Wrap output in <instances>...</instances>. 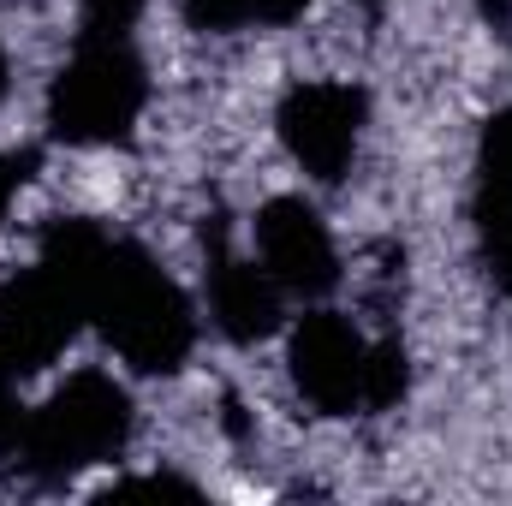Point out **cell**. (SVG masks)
Instances as JSON below:
<instances>
[{
    "label": "cell",
    "instance_id": "2e32d148",
    "mask_svg": "<svg viewBox=\"0 0 512 506\" xmlns=\"http://www.w3.org/2000/svg\"><path fill=\"white\" fill-rule=\"evenodd\" d=\"M24 179H30V155H0V221H6V203Z\"/></svg>",
    "mask_w": 512,
    "mask_h": 506
},
{
    "label": "cell",
    "instance_id": "9c48e42d",
    "mask_svg": "<svg viewBox=\"0 0 512 506\" xmlns=\"http://www.w3.org/2000/svg\"><path fill=\"white\" fill-rule=\"evenodd\" d=\"M310 0H185V18L197 30H239V24H286Z\"/></svg>",
    "mask_w": 512,
    "mask_h": 506
},
{
    "label": "cell",
    "instance_id": "4fadbf2b",
    "mask_svg": "<svg viewBox=\"0 0 512 506\" xmlns=\"http://www.w3.org/2000/svg\"><path fill=\"white\" fill-rule=\"evenodd\" d=\"M12 364H6V352H0V459L6 453H18L24 447V429H30V411L18 405V387H12Z\"/></svg>",
    "mask_w": 512,
    "mask_h": 506
},
{
    "label": "cell",
    "instance_id": "3957f363",
    "mask_svg": "<svg viewBox=\"0 0 512 506\" xmlns=\"http://www.w3.org/2000/svg\"><path fill=\"white\" fill-rule=\"evenodd\" d=\"M143 96H149V78L126 36L84 30L78 54L60 66L48 90V126L60 143H120L143 114Z\"/></svg>",
    "mask_w": 512,
    "mask_h": 506
},
{
    "label": "cell",
    "instance_id": "ac0fdd59",
    "mask_svg": "<svg viewBox=\"0 0 512 506\" xmlns=\"http://www.w3.org/2000/svg\"><path fill=\"white\" fill-rule=\"evenodd\" d=\"M0 96H6V54H0Z\"/></svg>",
    "mask_w": 512,
    "mask_h": 506
},
{
    "label": "cell",
    "instance_id": "8fae6325",
    "mask_svg": "<svg viewBox=\"0 0 512 506\" xmlns=\"http://www.w3.org/2000/svg\"><path fill=\"white\" fill-rule=\"evenodd\" d=\"M405 346L399 340H382V346H370V358H364V411H387V405H399L405 399Z\"/></svg>",
    "mask_w": 512,
    "mask_h": 506
},
{
    "label": "cell",
    "instance_id": "8992f818",
    "mask_svg": "<svg viewBox=\"0 0 512 506\" xmlns=\"http://www.w3.org/2000/svg\"><path fill=\"white\" fill-rule=\"evenodd\" d=\"M364 358L370 346L358 340V328L334 310H310L292 340H286V364L292 387L322 411V417H352L364 405Z\"/></svg>",
    "mask_w": 512,
    "mask_h": 506
},
{
    "label": "cell",
    "instance_id": "5b68a950",
    "mask_svg": "<svg viewBox=\"0 0 512 506\" xmlns=\"http://www.w3.org/2000/svg\"><path fill=\"white\" fill-rule=\"evenodd\" d=\"M358 131H364V96L352 84H298L280 102L286 155L322 185L346 179V167L358 155Z\"/></svg>",
    "mask_w": 512,
    "mask_h": 506
},
{
    "label": "cell",
    "instance_id": "ba28073f",
    "mask_svg": "<svg viewBox=\"0 0 512 506\" xmlns=\"http://www.w3.org/2000/svg\"><path fill=\"white\" fill-rule=\"evenodd\" d=\"M209 310L215 328L239 346H256L280 328V286L268 268H256L245 256L227 251L221 233H209Z\"/></svg>",
    "mask_w": 512,
    "mask_h": 506
},
{
    "label": "cell",
    "instance_id": "7c38bea8",
    "mask_svg": "<svg viewBox=\"0 0 512 506\" xmlns=\"http://www.w3.org/2000/svg\"><path fill=\"white\" fill-rule=\"evenodd\" d=\"M477 221H483L489 268H495V280L507 286V298H512V209H501V203H477Z\"/></svg>",
    "mask_w": 512,
    "mask_h": 506
},
{
    "label": "cell",
    "instance_id": "30bf717a",
    "mask_svg": "<svg viewBox=\"0 0 512 506\" xmlns=\"http://www.w3.org/2000/svg\"><path fill=\"white\" fill-rule=\"evenodd\" d=\"M477 173H483V203L512 209V108H501V114L483 126V143H477Z\"/></svg>",
    "mask_w": 512,
    "mask_h": 506
},
{
    "label": "cell",
    "instance_id": "52a82bcc",
    "mask_svg": "<svg viewBox=\"0 0 512 506\" xmlns=\"http://www.w3.org/2000/svg\"><path fill=\"white\" fill-rule=\"evenodd\" d=\"M256 251H262V268L274 274V286H286V292L322 298L340 280L334 239L304 197H274L256 209Z\"/></svg>",
    "mask_w": 512,
    "mask_h": 506
},
{
    "label": "cell",
    "instance_id": "5bb4252c",
    "mask_svg": "<svg viewBox=\"0 0 512 506\" xmlns=\"http://www.w3.org/2000/svg\"><path fill=\"white\" fill-rule=\"evenodd\" d=\"M102 501H197V489L185 477H131V483H114Z\"/></svg>",
    "mask_w": 512,
    "mask_h": 506
},
{
    "label": "cell",
    "instance_id": "9a60e30c",
    "mask_svg": "<svg viewBox=\"0 0 512 506\" xmlns=\"http://www.w3.org/2000/svg\"><path fill=\"white\" fill-rule=\"evenodd\" d=\"M137 12H143V0H84V24L96 36H126Z\"/></svg>",
    "mask_w": 512,
    "mask_h": 506
},
{
    "label": "cell",
    "instance_id": "e0dca14e",
    "mask_svg": "<svg viewBox=\"0 0 512 506\" xmlns=\"http://www.w3.org/2000/svg\"><path fill=\"white\" fill-rule=\"evenodd\" d=\"M477 12H483L495 30H512V0H477Z\"/></svg>",
    "mask_w": 512,
    "mask_h": 506
},
{
    "label": "cell",
    "instance_id": "6da1fadb",
    "mask_svg": "<svg viewBox=\"0 0 512 506\" xmlns=\"http://www.w3.org/2000/svg\"><path fill=\"white\" fill-rule=\"evenodd\" d=\"M42 262L84 298V316L108 334V346L131 370L173 376L191 358V298L155 268L143 245L108 239L90 221H54L42 233Z\"/></svg>",
    "mask_w": 512,
    "mask_h": 506
},
{
    "label": "cell",
    "instance_id": "7a4b0ae2",
    "mask_svg": "<svg viewBox=\"0 0 512 506\" xmlns=\"http://www.w3.org/2000/svg\"><path fill=\"white\" fill-rule=\"evenodd\" d=\"M126 441H131L126 387L114 376L84 370V376H72L66 387H54V399L30 417L18 459H24V471L36 483H66V477L114 459Z\"/></svg>",
    "mask_w": 512,
    "mask_h": 506
},
{
    "label": "cell",
    "instance_id": "277c9868",
    "mask_svg": "<svg viewBox=\"0 0 512 506\" xmlns=\"http://www.w3.org/2000/svg\"><path fill=\"white\" fill-rule=\"evenodd\" d=\"M90 316H84V298L36 256V268H24V274H12L6 286H0V352H6V364L12 370H42V364H54L66 346H72V334L84 328Z\"/></svg>",
    "mask_w": 512,
    "mask_h": 506
}]
</instances>
